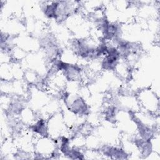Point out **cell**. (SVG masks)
<instances>
[{"label": "cell", "instance_id": "1", "mask_svg": "<svg viewBox=\"0 0 160 160\" xmlns=\"http://www.w3.org/2000/svg\"><path fill=\"white\" fill-rule=\"evenodd\" d=\"M136 98L140 109L156 116H158L159 109V98L152 89L149 88L141 89L138 92Z\"/></svg>", "mask_w": 160, "mask_h": 160}]
</instances>
